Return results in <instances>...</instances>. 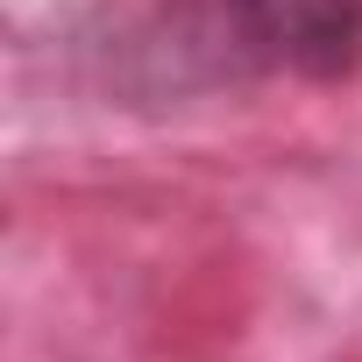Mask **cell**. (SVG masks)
I'll return each instance as SVG.
<instances>
[{"mask_svg":"<svg viewBox=\"0 0 362 362\" xmlns=\"http://www.w3.org/2000/svg\"><path fill=\"white\" fill-rule=\"evenodd\" d=\"M142 50L177 93L277 71L341 78L362 57V0H156Z\"/></svg>","mask_w":362,"mask_h":362,"instance_id":"6da1fadb","label":"cell"}]
</instances>
